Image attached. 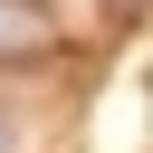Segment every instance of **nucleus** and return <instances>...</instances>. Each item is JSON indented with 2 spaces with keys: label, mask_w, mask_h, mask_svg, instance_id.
Wrapping results in <instances>:
<instances>
[{
  "label": "nucleus",
  "mask_w": 153,
  "mask_h": 153,
  "mask_svg": "<svg viewBox=\"0 0 153 153\" xmlns=\"http://www.w3.org/2000/svg\"><path fill=\"white\" fill-rule=\"evenodd\" d=\"M48 48H57L48 10H38V0H0V67H38Z\"/></svg>",
  "instance_id": "obj_1"
}]
</instances>
